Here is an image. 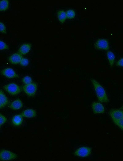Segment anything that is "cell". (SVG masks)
<instances>
[{
    "label": "cell",
    "instance_id": "1",
    "mask_svg": "<svg viewBox=\"0 0 123 161\" xmlns=\"http://www.w3.org/2000/svg\"><path fill=\"white\" fill-rule=\"evenodd\" d=\"M91 80L94 86L99 101L101 103L108 102L109 100L102 86L94 79H92Z\"/></svg>",
    "mask_w": 123,
    "mask_h": 161
},
{
    "label": "cell",
    "instance_id": "2",
    "mask_svg": "<svg viewBox=\"0 0 123 161\" xmlns=\"http://www.w3.org/2000/svg\"><path fill=\"white\" fill-rule=\"evenodd\" d=\"M3 88L8 93L12 95H17L21 92V89L19 86L14 83L5 85Z\"/></svg>",
    "mask_w": 123,
    "mask_h": 161
},
{
    "label": "cell",
    "instance_id": "3",
    "mask_svg": "<svg viewBox=\"0 0 123 161\" xmlns=\"http://www.w3.org/2000/svg\"><path fill=\"white\" fill-rule=\"evenodd\" d=\"M24 92L30 97H33L35 96L37 90V85L36 83H32L28 84L25 85L23 88Z\"/></svg>",
    "mask_w": 123,
    "mask_h": 161
},
{
    "label": "cell",
    "instance_id": "4",
    "mask_svg": "<svg viewBox=\"0 0 123 161\" xmlns=\"http://www.w3.org/2000/svg\"><path fill=\"white\" fill-rule=\"evenodd\" d=\"M17 157V154L8 150H3L0 152V159L1 161L14 160Z\"/></svg>",
    "mask_w": 123,
    "mask_h": 161
},
{
    "label": "cell",
    "instance_id": "5",
    "mask_svg": "<svg viewBox=\"0 0 123 161\" xmlns=\"http://www.w3.org/2000/svg\"><path fill=\"white\" fill-rule=\"evenodd\" d=\"M109 114L115 124L123 118V111L120 109H111Z\"/></svg>",
    "mask_w": 123,
    "mask_h": 161
},
{
    "label": "cell",
    "instance_id": "6",
    "mask_svg": "<svg viewBox=\"0 0 123 161\" xmlns=\"http://www.w3.org/2000/svg\"><path fill=\"white\" fill-rule=\"evenodd\" d=\"M95 47L97 50H108L109 49L108 41L106 39H99L95 42Z\"/></svg>",
    "mask_w": 123,
    "mask_h": 161
},
{
    "label": "cell",
    "instance_id": "7",
    "mask_svg": "<svg viewBox=\"0 0 123 161\" xmlns=\"http://www.w3.org/2000/svg\"><path fill=\"white\" fill-rule=\"evenodd\" d=\"M91 152L92 150L90 148L83 147L77 149L74 154L78 157H86L88 156Z\"/></svg>",
    "mask_w": 123,
    "mask_h": 161
},
{
    "label": "cell",
    "instance_id": "8",
    "mask_svg": "<svg viewBox=\"0 0 123 161\" xmlns=\"http://www.w3.org/2000/svg\"><path fill=\"white\" fill-rule=\"evenodd\" d=\"M2 76L9 78H13L19 77L18 75L15 73L14 70L10 68L4 69L1 71Z\"/></svg>",
    "mask_w": 123,
    "mask_h": 161
},
{
    "label": "cell",
    "instance_id": "9",
    "mask_svg": "<svg viewBox=\"0 0 123 161\" xmlns=\"http://www.w3.org/2000/svg\"><path fill=\"white\" fill-rule=\"evenodd\" d=\"M91 106L95 114H103L105 112L103 105L98 102H94Z\"/></svg>",
    "mask_w": 123,
    "mask_h": 161
},
{
    "label": "cell",
    "instance_id": "10",
    "mask_svg": "<svg viewBox=\"0 0 123 161\" xmlns=\"http://www.w3.org/2000/svg\"><path fill=\"white\" fill-rule=\"evenodd\" d=\"M23 57L19 53H16L11 56L9 58V61L11 64H17L20 63Z\"/></svg>",
    "mask_w": 123,
    "mask_h": 161
},
{
    "label": "cell",
    "instance_id": "11",
    "mask_svg": "<svg viewBox=\"0 0 123 161\" xmlns=\"http://www.w3.org/2000/svg\"><path fill=\"white\" fill-rule=\"evenodd\" d=\"M23 106L22 101L20 99L16 100L9 105L10 108L13 110H17L21 109Z\"/></svg>",
    "mask_w": 123,
    "mask_h": 161
},
{
    "label": "cell",
    "instance_id": "12",
    "mask_svg": "<svg viewBox=\"0 0 123 161\" xmlns=\"http://www.w3.org/2000/svg\"><path fill=\"white\" fill-rule=\"evenodd\" d=\"M23 117L31 118L37 116L36 111L34 109H29L23 111L20 114Z\"/></svg>",
    "mask_w": 123,
    "mask_h": 161
},
{
    "label": "cell",
    "instance_id": "13",
    "mask_svg": "<svg viewBox=\"0 0 123 161\" xmlns=\"http://www.w3.org/2000/svg\"><path fill=\"white\" fill-rule=\"evenodd\" d=\"M0 108L1 109L7 106L9 103V100L3 91L0 90Z\"/></svg>",
    "mask_w": 123,
    "mask_h": 161
},
{
    "label": "cell",
    "instance_id": "14",
    "mask_svg": "<svg viewBox=\"0 0 123 161\" xmlns=\"http://www.w3.org/2000/svg\"><path fill=\"white\" fill-rule=\"evenodd\" d=\"M31 45L29 43L25 44L21 46L18 51V53L21 55H25L29 52L31 47Z\"/></svg>",
    "mask_w": 123,
    "mask_h": 161
},
{
    "label": "cell",
    "instance_id": "15",
    "mask_svg": "<svg viewBox=\"0 0 123 161\" xmlns=\"http://www.w3.org/2000/svg\"><path fill=\"white\" fill-rule=\"evenodd\" d=\"M23 121V117L21 114L15 116L13 118L12 121L13 124L15 126H18L20 125Z\"/></svg>",
    "mask_w": 123,
    "mask_h": 161
},
{
    "label": "cell",
    "instance_id": "16",
    "mask_svg": "<svg viewBox=\"0 0 123 161\" xmlns=\"http://www.w3.org/2000/svg\"><path fill=\"white\" fill-rule=\"evenodd\" d=\"M106 55L110 66H113L115 58L114 54L111 51H108L106 52Z\"/></svg>",
    "mask_w": 123,
    "mask_h": 161
},
{
    "label": "cell",
    "instance_id": "17",
    "mask_svg": "<svg viewBox=\"0 0 123 161\" xmlns=\"http://www.w3.org/2000/svg\"><path fill=\"white\" fill-rule=\"evenodd\" d=\"M57 16L59 20L61 23L65 22L67 18L66 13L63 11L60 10L58 11Z\"/></svg>",
    "mask_w": 123,
    "mask_h": 161
},
{
    "label": "cell",
    "instance_id": "18",
    "mask_svg": "<svg viewBox=\"0 0 123 161\" xmlns=\"http://www.w3.org/2000/svg\"><path fill=\"white\" fill-rule=\"evenodd\" d=\"M9 1L8 0H3L0 2V11H5L7 10L9 7Z\"/></svg>",
    "mask_w": 123,
    "mask_h": 161
},
{
    "label": "cell",
    "instance_id": "19",
    "mask_svg": "<svg viewBox=\"0 0 123 161\" xmlns=\"http://www.w3.org/2000/svg\"><path fill=\"white\" fill-rule=\"evenodd\" d=\"M67 18L72 19L74 18L75 16V13L73 10L70 9L67 11L66 13Z\"/></svg>",
    "mask_w": 123,
    "mask_h": 161
},
{
    "label": "cell",
    "instance_id": "20",
    "mask_svg": "<svg viewBox=\"0 0 123 161\" xmlns=\"http://www.w3.org/2000/svg\"><path fill=\"white\" fill-rule=\"evenodd\" d=\"M22 81L25 85L33 83V79L28 76H26L23 78L22 79Z\"/></svg>",
    "mask_w": 123,
    "mask_h": 161
},
{
    "label": "cell",
    "instance_id": "21",
    "mask_svg": "<svg viewBox=\"0 0 123 161\" xmlns=\"http://www.w3.org/2000/svg\"><path fill=\"white\" fill-rule=\"evenodd\" d=\"M20 64L22 66H27L29 64V61L28 59L22 57Z\"/></svg>",
    "mask_w": 123,
    "mask_h": 161
},
{
    "label": "cell",
    "instance_id": "22",
    "mask_svg": "<svg viewBox=\"0 0 123 161\" xmlns=\"http://www.w3.org/2000/svg\"><path fill=\"white\" fill-rule=\"evenodd\" d=\"M0 44H1V47H0V50H1L8 49L9 47L2 40L0 41Z\"/></svg>",
    "mask_w": 123,
    "mask_h": 161
},
{
    "label": "cell",
    "instance_id": "23",
    "mask_svg": "<svg viewBox=\"0 0 123 161\" xmlns=\"http://www.w3.org/2000/svg\"><path fill=\"white\" fill-rule=\"evenodd\" d=\"M0 120H1V122H0V126L1 127L2 125H3L6 122L7 119L6 117L1 114H0Z\"/></svg>",
    "mask_w": 123,
    "mask_h": 161
},
{
    "label": "cell",
    "instance_id": "24",
    "mask_svg": "<svg viewBox=\"0 0 123 161\" xmlns=\"http://www.w3.org/2000/svg\"><path fill=\"white\" fill-rule=\"evenodd\" d=\"M0 31L2 33L4 34L6 33V27L3 23L1 22L0 23Z\"/></svg>",
    "mask_w": 123,
    "mask_h": 161
},
{
    "label": "cell",
    "instance_id": "25",
    "mask_svg": "<svg viewBox=\"0 0 123 161\" xmlns=\"http://www.w3.org/2000/svg\"><path fill=\"white\" fill-rule=\"evenodd\" d=\"M116 125L123 130V118L117 122Z\"/></svg>",
    "mask_w": 123,
    "mask_h": 161
},
{
    "label": "cell",
    "instance_id": "26",
    "mask_svg": "<svg viewBox=\"0 0 123 161\" xmlns=\"http://www.w3.org/2000/svg\"><path fill=\"white\" fill-rule=\"evenodd\" d=\"M116 65L117 66L123 67V58L120 59L117 62Z\"/></svg>",
    "mask_w": 123,
    "mask_h": 161
},
{
    "label": "cell",
    "instance_id": "27",
    "mask_svg": "<svg viewBox=\"0 0 123 161\" xmlns=\"http://www.w3.org/2000/svg\"><path fill=\"white\" fill-rule=\"evenodd\" d=\"M120 109H123V106L122 107V108Z\"/></svg>",
    "mask_w": 123,
    "mask_h": 161
}]
</instances>
